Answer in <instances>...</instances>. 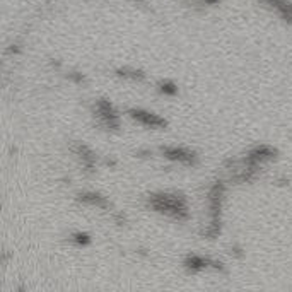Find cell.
I'll return each instance as SVG.
<instances>
[{
	"label": "cell",
	"instance_id": "obj_1",
	"mask_svg": "<svg viewBox=\"0 0 292 292\" xmlns=\"http://www.w3.org/2000/svg\"><path fill=\"white\" fill-rule=\"evenodd\" d=\"M149 207H152L159 214L169 215L176 221L188 219L186 200L178 193H154L149 199Z\"/></svg>",
	"mask_w": 292,
	"mask_h": 292
},
{
	"label": "cell",
	"instance_id": "obj_2",
	"mask_svg": "<svg viewBox=\"0 0 292 292\" xmlns=\"http://www.w3.org/2000/svg\"><path fill=\"white\" fill-rule=\"evenodd\" d=\"M222 195H224V185L222 183H215L209 191V204H210V214L212 222L209 229L204 231L207 237H215L221 232V205H222Z\"/></svg>",
	"mask_w": 292,
	"mask_h": 292
},
{
	"label": "cell",
	"instance_id": "obj_3",
	"mask_svg": "<svg viewBox=\"0 0 292 292\" xmlns=\"http://www.w3.org/2000/svg\"><path fill=\"white\" fill-rule=\"evenodd\" d=\"M96 113L98 116L101 118L103 123L108 127V128H113L116 130L120 121H118V115H116V110L113 108V105L108 100H100L96 105Z\"/></svg>",
	"mask_w": 292,
	"mask_h": 292
},
{
	"label": "cell",
	"instance_id": "obj_4",
	"mask_svg": "<svg viewBox=\"0 0 292 292\" xmlns=\"http://www.w3.org/2000/svg\"><path fill=\"white\" fill-rule=\"evenodd\" d=\"M127 113L133 118V120L140 121L142 125H145V127H151V128H164L166 127L164 118L157 116L154 113L143 111V110H128Z\"/></svg>",
	"mask_w": 292,
	"mask_h": 292
},
{
	"label": "cell",
	"instance_id": "obj_5",
	"mask_svg": "<svg viewBox=\"0 0 292 292\" xmlns=\"http://www.w3.org/2000/svg\"><path fill=\"white\" fill-rule=\"evenodd\" d=\"M275 149H272V147L269 145H260L256 147V149H253L250 152L248 156H246V166L250 167H255L260 164V162H265V161H272L275 157Z\"/></svg>",
	"mask_w": 292,
	"mask_h": 292
},
{
	"label": "cell",
	"instance_id": "obj_6",
	"mask_svg": "<svg viewBox=\"0 0 292 292\" xmlns=\"http://www.w3.org/2000/svg\"><path fill=\"white\" fill-rule=\"evenodd\" d=\"M164 152V156L167 159L171 161H178V162H183V164H195V154L186 149H180V147H166V149H162Z\"/></svg>",
	"mask_w": 292,
	"mask_h": 292
},
{
	"label": "cell",
	"instance_id": "obj_7",
	"mask_svg": "<svg viewBox=\"0 0 292 292\" xmlns=\"http://www.w3.org/2000/svg\"><path fill=\"white\" fill-rule=\"evenodd\" d=\"M79 202L82 204H87V205H96V207H101V209H106L108 207V202L105 197H101L100 193H92V191H86V193H81L77 197Z\"/></svg>",
	"mask_w": 292,
	"mask_h": 292
},
{
	"label": "cell",
	"instance_id": "obj_8",
	"mask_svg": "<svg viewBox=\"0 0 292 292\" xmlns=\"http://www.w3.org/2000/svg\"><path fill=\"white\" fill-rule=\"evenodd\" d=\"M77 151H79V154H81V159L84 162V166H86V169L91 173L94 164H96V156H94V152L91 149H87L86 145H79Z\"/></svg>",
	"mask_w": 292,
	"mask_h": 292
},
{
	"label": "cell",
	"instance_id": "obj_9",
	"mask_svg": "<svg viewBox=\"0 0 292 292\" xmlns=\"http://www.w3.org/2000/svg\"><path fill=\"white\" fill-rule=\"evenodd\" d=\"M185 265H186V269H190V270H202V269H205V266L212 265V260H205V258H202V256L191 255L185 260Z\"/></svg>",
	"mask_w": 292,
	"mask_h": 292
},
{
	"label": "cell",
	"instance_id": "obj_10",
	"mask_svg": "<svg viewBox=\"0 0 292 292\" xmlns=\"http://www.w3.org/2000/svg\"><path fill=\"white\" fill-rule=\"evenodd\" d=\"M275 11L279 12L287 22L292 24V2H285V0H280L279 6L275 7Z\"/></svg>",
	"mask_w": 292,
	"mask_h": 292
},
{
	"label": "cell",
	"instance_id": "obj_11",
	"mask_svg": "<svg viewBox=\"0 0 292 292\" xmlns=\"http://www.w3.org/2000/svg\"><path fill=\"white\" fill-rule=\"evenodd\" d=\"M116 74L120 77L133 79V81H142V79H143V72H140V70H130V68H118Z\"/></svg>",
	"mask_w": 292,
	"mask_h": 292
},
{
	"label": "cell",
	"instance_id": "obj_12",
	"mask_svg": "<svg viewBox=\"0 0 292 292\" xmlns=\"http://www.w3.org/2000/svg\"><path fill=\"white\" fill-rule=\"evenodd\" d=\"M159 89H161V92L167 94V96H175V94L178 92V87H176V86H175V84H173V82H169V81H166V82H161Z\"/></svg>",
	"mask_w": 292,
	"mask_h": 292
},
{
	"label": "cell",
	"instance_id": "obj_13",
	"mask_svg": "<svg viewBox=\"0 0 292 292\" xmlns=\"http://www.w3.org/2000/svg\"><path fill=\"white\" fill-rule=\"evenodd\" d=\"M74 241H76L77 245H89V242H91V236H89L87 232H76V234H74Z\"/></svg>",
	"mask_w": 292,
	"mask_h": 292
},
{
	"label": "cell",
	"instance_id": "obj_14",
	"mask_svg": "<svg viewBox=\"0 0 292 292\" xmlns=\"http://www.w3.org/2000/svg\"><path fill=\"white\" fill-rule=\"evenodd\" d=\"M261 2H263V4H266V6H270V7H277V6H279V2H280V0H261Z\"/></svg>",
	"mask_w": 292,
	"mask_h": 292
},
{
	"label": "cell",
	"instance_id": "obj_15",
	"mask_svg": "<svg viewBox=\"0 0 292 292\" xmlns=\"http://www.w3.org/2000/svg\"><path fill=\"white\" fill-rule=\"evenodd\" d=\"M70 77H72V79H74V81H76V82H82V81H84V77H82V76H79V74H72Z\"/></svg>",
	"mask_w": 292,
	"mask_h": 292
},
{
	"label": "cell",
	"instance_id": "obj_16",
	"mask_svg": "<svg viewBox=\"0 0 292 292\" xmlns=\"http://www.w3.org/2000/svg\"><path fill=\"white\" fill-rule=\"evenodd\" d=\"M217 2H219V0H205V4H210V6L212 4H217Z\"/></svg>",
	"mask_w": 292,
	"mask_h": 292
}]
</instances>
